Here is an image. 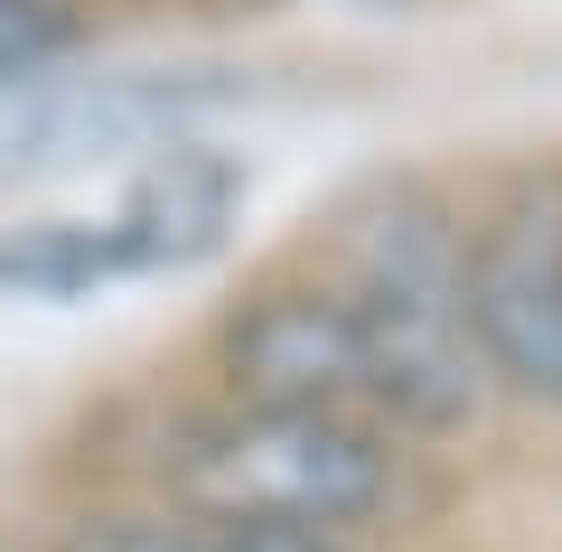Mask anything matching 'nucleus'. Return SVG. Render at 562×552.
I'll use <instances>...</instances> for the list:
<instances>
[{
  "mask_svg": "<svg viewBox=\"0 0 562 552\" xmlns=\"http://www.w3.org/2000/svg\"><path fill=\"white\" fill-rule=\"evenodd\" d=\"M301 254L347 291L375 356V421L413 450L469 440L497 413L460 281V188L431 169H375L310 216Z\"/></svg>",
  "mask_w": 562,
  "mask_h": 552,
  "instance_id": "f257e3e1",
  "label": "nucleus"
},
{
  "mask_svg": "<svg viewBox=\"0 0 562 552\" xmlns=\"http://www.w3.org/2000/svg\"><path fill=\"white\" fill-rule=\"evenodd\" d=\"M413 440L366 413H291V403H179L140 459V487L179 496L206 525H328L384 533L413 496Z\"/></svg>",
  "mask_w": 562,
  "mask_h": 552,
  "instance_id": "f03ea898",
  "label": "nucleus"
},
{
  "mask_svg": "<svg viewBox=\"0 0 562 552\" xmlns=\"http://www.w3.org/2000/svg\"><path fill=\"white\" fill-rule=\"evenodd\" d=\"M460 281L497 403L562 413V150H525L460 198Z\"/></svg>",
  "mask_w": 562,
  "mask_h": 552,
  "instance_id": "7ed1b4c3",
  "label": "nucleus"
},
{
  "mask_svg": "<svg viewBox=\"0 0 562 552\" xmlns=\"http://www.w3.org/2000/svg\"><path fill=\"white\" fill-rule=\"evenodd\" d=\"M206 394L225 403H291V413H366L375 421V356L347 291L291 244L206 309Z\"/></svg>",
  "mask_w": 562,
  "mask_h": 552,
  "instance_id": "20e7f679",
  "label": "nucleus"
},
{
  "mask_svg": "<svg viewBox=\"0 0 562 552\" xmlns=\"http://www.w3.org/2000/svg\"><path fill=\"white\" fill-rule=\"evenodd\" d=\"M216 103L198 76H20L0 85V188L47 169H85V159H122L150 140L188 132V113Z\"/></svg>",
  "mask_w": 562,
  "mask_h": 552,
  "instance_id": "39448f33",
  "label": "nucleus"
},
{
  "mask_svg": "<svg viewBox=\"0 0 562 552\" xmlns=\"http://www.w3.org/2000/svg\"><path fill=\"white\" fill-rule=\"evenodd\" d=\"M244 198H254V169H244L235 150H216V140H198V132H169V140H150V150H132L122 198L103 206V225H113V244H122V272L160 281V272L216 262L225 244H235V225H244Z\"/></svg>",
  "mask_w": 562,
  "mask_h": 552,
  "instance_id": "423d86ee",
  "label": "nucleus"
},
{
  "mask_svg": "<svg viewBox=\"0 0 562 552\" xmlns=\"http://www.w3.org/2000/svg\"><path fill=\"white\" fill-rule=\"evenodd\" d=\"M122 272V244L113 225L94 216H20V225H0V300H94L113 291Z\"/></svg>",
  "mask_w": 562,
  "mask_h": 552,
  "instance_id": "0eeeda50",
  "label": "nucleus"
},
{
  "mask_svg": "<svg viewBox=\"0 0 562 552\" xmlns=\"http://www.w3.org/2000/svg\"><path fill=\"white\" fill-rule=\"evenodd\" d=\"M47 552H216V525L160 487H94L47 525Z\"/></svg>",
  "mask_w": 562,
  "mask_h": 552,
  "instance_id": "6e6552de",
  "label": "nucleus"
},
{
  "mask_svg": "<svg viewBox=\"0 0 562 552\" xmlns=\"http://www.w3.org/2000/svg\"><path fill=\"white\" fill-rule=\"evenodd\" d=\"M85 38H94L85 0H0V85L66 76L85 57Z\"/></svg>",
  "mask_w": 562,
  "mask_h": 552,
  "instance_id": "1a4fd4ad",
  "label": "nucleus"
},
{
  "mask_svg": "<svg viewBox=\"0 0 562 552\" xmlns=\"http://www.w3.org/2000/svg\"><path fill=\"white\" fill-rule=\"evenodd\" d=\"M216 552H366V543L328 525H216Z\"/></svg>",
  "mask_w": 562,
  "mask_h": 552,
  "instance_id": "9d476101",
  "label": "nucleus"
}]
</instances>
